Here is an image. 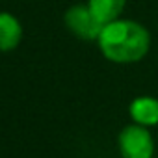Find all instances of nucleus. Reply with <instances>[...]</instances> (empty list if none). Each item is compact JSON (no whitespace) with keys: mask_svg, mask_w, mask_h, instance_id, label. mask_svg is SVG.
Masks as SVG:
<instances>
[{"mask_svg":"<svg viewBox=\"0 0 158 158\" xmlns=\"http://www.w3.org/2000/svg\"><path fill=\"white\" fill-rule=\"evenodd\" d=\"M97 43L106 60L114 63H136L151 50V32L138 21L119 17L104 24Z\"/></svg>","mask_w":158,"mask_h":158,"instance_id":"1","label":"nucleus"},{"mask_svg":"<svg viewBox=\"0 0 158 158\" xmlns=\"http://www.w3.org/2000/svg\"><path fill=\"white\" fill-rule=\"evenodd\" d=\"M119 152L123 158H152L154 141L147 127L132 123L119 132Z\"/></svg>","mask_w":158,"mask_h":158,"instance_id":"2","label":"nucleus"},{"mask_svg":"<svg viewBox=\"0 0 158 158\" xmlns=\"http://www.w3.org/2000/svg\"><path fill=\"white\" fill-rule=\"evenodd\" d=\"M63 23L73 35L84 41H97L104 28V24L91 13L88 4L71 6L63 15Z\"/></svg>","mask_w":158,"mask_h":158,"instance_id":"3","label":"nucleus"},{"mask_svg":"<svg viewBox=\"0 0 158 158\" xmlns=\"http://www.w3.org/2000/svg\"><path fill=\"white\" fill-rule=\"evenodd\" d=\"M128 114L134 123L143 127H154L158 125V99L149 95L136 97L128 106Z\"/></svg>","mask_w":158,"mask_h":158,"instance_id":"4","label":"nucleus"},{"mask_svg":"<svg viewBox=\"0 0 158 158\" xmlns=\"http://www.w3.org/2000/svg\"><path fill=\"white\" fill-rule=\"evenodd\" d=\"M21 39H23L21 21L11 13L2 11L0 13V52H10L17 48Z\"/></svg>","mask_w":158,"mask_h":158,"instance_id":"5","label":"nucleus"},{"mask_svg":"<svg viewBox=\"0 0 158 158\" xmlns=\"http://www.w3.org/2000/svg\"><path fill=\"white\" fill-rule=\"evenodd\" d=\"M86 4L102 24H108L123 15L127 0H88Z\"/></svg>","mask_w":158,"mask_h":158,"instance_id":"6","label":"nucleus"}]
</instances>
